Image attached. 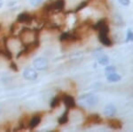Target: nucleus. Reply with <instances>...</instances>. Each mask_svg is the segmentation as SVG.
Wrapping results in <instances>:
<instances>
[{
  "instance_id": "1",
  "label": "nucleus",
  "mask_w": 133,
  "mask_h": 132,
  "mask_svg": "<svg viewBox=\"0 0 133 132\" xmlns=\"http://www.w3.org/2000/svg\"><path fill=\"white\" fill-rule=\"evenodd\" d=\"M79 100L82 102L85 106L93 107L98 105V96H96V95H94V94H86V95H83V96H80Z\"/></svg>"
},
{
  "instance_id": "2",
  "label": "nucleus",
  "mask_w": 133,
  "mask_h": 132,
  "mask_svg": "<svg viewBox=\"0 0 133 132\" xmlns=\"http://www.w3.org/2000/svg\"><path fill=\"white\" fill-rule=\"evenodd\" d=\"M33 65L37 71H45L48 69V61L45 58L37 57L33 61Z\"/></svg>"
},
{
  "instance_id": "3",
  "label": "nucleus",
  "mask_w": 133,
  "mask_h": 132,
  "mask_svg": "<svg viewBox=\"0 0 133 132\" xmlns=\"http://www.w3.org/2000/svg\"><path fill=\"white\" fill-rule=\"evenodd\" d=\"M93 28L99 33H109V27L106 20H100L99 21H98L96 24H94Z\"/></svg>"
},
{
  "instance_id": "4",
  "label": "nucleus",
  "mask_w": 133,
  "mask_h": 132,
  "mask_svg": "<svg viewBox=\"0 0 133 132\" xmlns=\"http://www.w3.org/2000/svg\"><path fill=\"white\" fill-rule=\"evenodd\" d=\"M22 75L23 78L27 81H36L37 79V73H36V70L33 68H29V67L26 68L23 71Z\"/></svg>"
},
{
  "instance_id": "5",
  "label": "nucleus",
  "mask_w": 133,
  "mask_h": 132,
  "mask_svg": "<svg viewBox=\"0 0 133 132\" xmlns=\"http://www.w3.org/2000/svg\"><path fill=\"white\" fill-rule=\"evenodd\" d=\"M62 100H63L64 104H65L66 109H72V108L76 107V101H75L74 97L69 96V95H63Z\"/></svg>"
},
{
  "instance_id": "6",
  "label": "nucleus",
  "mask_w": 133,
  "mask_h": 132,
  "mask_svg": "<svg viewBox=\"0 0 133 132\" xmlns=\"http://www.w3.org/2000/svg\"><path fill=\"white\" fill-rule=\"evenodd\" d=\"M32 20H33V17L30 14H27V13H22L20 14L17 17V21L20 23H30Z\"/></svg>"
},
{
  "instance_id": "7",
  "label": "nucleus",
  "mask_w": 133,
  "mask_h": 132,
  "mask_svg": "<svg viewBox=\"0 0 133 132\" xmlns=\"http://www.w3.org/2000/svg\"><path fill=\"white\" fill-rule=\"evenodd\" d=\"M98 40L100 41L102 45L106 47H111L112 46V40L109 38L108 34L107 33H99L98 35Z\"/></svg>"
},
{
  "instance_id": "8",
  "label": "nucleus",
  "mask_w": 133,
  "mask_h": 132,
  "mask_svg": "<svg viewBox=\"0 0 133 132\" xmlns=\"http://www.w3.org/2000/svg\"><path fill=\"white\" fill-rule=\"evenodd\" d=\"M104 114L107 117H113L116 114V108L113 105H108L104 108Z\"/></svg>"
},
{
  "instance_id": "9",
  "label": "nucleus",
  "mask_w": 133,
  "mask_h": 132,
  "mask_svg": "<svg viewBox=\"0 0 133 132\" xmlns=\"http://www.w3.org/2000/svg\"><path fill=\"white\" fill-rule=\"evenodd\" d=\"M40 122H41V117L36 115L30 120V122L29 123V127L30 129H35L36 127H37L40 124Z\"/></svg>"
},
{
  "instance_id": "10",
  "label": "nucleus",
  "mask_w": 133,
  "mask_h": 132,
  "mask_svg": "<svg viewBox=\"0 0 133 132\" xmlns=\"http://www.w3.org/2000/svg\"><path fill=\"white\" fill-rule=\"evenodd\" d=\"M101 122V118L98 114H91V115L88 116L87 118V122L90 124H97Z\"/></svg>"
},
{
  "instance_id": "11",
  "label": "nucleus",
  "mask_w": 133,
  "mask_h": 132,
  "mask_svg": "<svg viewBox=\"0 0 133 132\" xmlns=\"http://www.w3.org/2000/svg\"><path fill=\"white\" fill-rule=\"evenodd\" d=\"M108 125L114 129H120L122 128V122L117 119H111L108 120Z\"/></svg>"
},
{
  "instance_id": "12",
  "label": "nucleus",
  "mask_w": 133,
  "mask_h": 132,
  "mask_svg": "<svg viewBox=\"0 0 133 132\" xmlns=\"http://www.w3.org/2000/svg\"><path fill=\"white\" fill-rule=\"evenodd\" d=\"M55 11H62L65 8V0H55L53 2Z\"/></svg>"
},
{
  "instance_id": "13",
  "label": "nucleus",
  "mask_w": 133,
  "mask_h": 132,
  "mask_svg": "<svg viewBox=\"0 0 133 132\" xmlns=\"http://www.w3.org/2000/svg\"><path fill=\"white\" fill-rule=\"evenodd\" d=\"M107 79L109 82H118L121 81V76L119 74H117L116 72H112L108 73V75L107 76Z\"/></svg>"
},
{
  "instance_id": "14",
  "label": "nucleus",
  "mask_w": 133,
  "mask_h": 132,
  "mask_svg": "<svg viewBox=\"0 0 133 132\" xmlns=\"http://www.w3.org/2000/svg\"><path fill=\"white\" fill-rule=\"evenodd\" d=\"M98 64H101V65L107 66L109 64V58H108V56H107L105 55H101L98 57Z\"/></svg>"
},
{
  "instance_id": "15",
  "label": "nucleus",
  "mask_w": 133,
  "mask_h": 132,
  "mask_svg": "<svg viewBox=\"0 0 133 132\" xmlns=\"http://www.w3.org/2000/svg\"><path fill=\"white\" fill-rule=\"evenodd\" d=\"M58 122H59V123L61 125L66 124V123L68 122V110H66V111L64 112L61 117H59V120H58Z\"/></svg>"
},
{
  "instance_id": "16",
  "label": "nucleus",
  "mask_w": 133,
  "mask_h": 132,
  "mask_svg": "<svg viewBox=\"0 0 133 132\" xmlns=\"http://www.w3.org/2000/svg\"><path fill=\"white\" fill-rule=\"evenodd\" d=\"M61 97H59V96H55L54 98H53L52 100L51 101V103H50V106H51V108L54 109V108L58 107V106L59 105V104H61Z\"/></svg>"
},
{
  "instance_id": "17",
  "label": "nucleus",
  "mask_w": 133,
  "mask_h": 132,
  "mask_svg": "<svg viewBox=\"0 0 133 132\" xmlns=\"http://www.w3.org/2000/svg\"><path fill=\"white\" fill-rule=\"evenodd\" d=\"M29 2L32 6H38L42 4L43 0H29Z\"/></svg>"
},
{
  "instance_id": "18",
  "label": "nucleus",
  "mask_w": 133,
  "mask_h": 132,
  "mask_svg": "<svg viewBox=\"0 0 133 132\" xmlns=\"http://www.w3.org/2000/svg\"><path fill=\"white\" fill-rule=\"evenodd\" d=\"M88 5V1H83L82 2V3L80 4V5L79 6H77V7L76 8V12H77V11H80V10H82L83 9V8L85 7Z\"/></svg>"
},
{
  "instance_id": "19",
  "label": "nucleus",
  "mask_w": 133,
  "mask_h": 132,
  "mask_svg": "<svg viewBox=\"0 0 133 132\" xmlns=\"http://www.w3.org/2000/svg\"><path fill=\"white\" fill-rule=\"evenodd\" d=\"M105 71H106V72L108 74V73L115 72V68L114 66H108L106 69H105Z\"/></svg>"
},
{
  "instance_id": "20",
  "label": "nucleus",
  "mask_w": 133,
  "mask_h": 132,
  "mask_svg": "<svg viewBox=\"0 0 133 132\" xmlns=\"http://www.w3.org/2000/svg\"><path fill=\"white\" fill-rule=\"evenodd\" d=\"M118 2H119L122 5L128 6L130 3V0H118Z\"/></svg>"
},
{
  "instance_id": "21",
  "label": "nucleus",
  "mask_w": 133,
  "mask_h": 132,
  "mask_svg": "<svg viewBox=\"0 0 133 132\" xmlns=\"http://www.w3.org/2000/svg\"><path fill=\"white\" fill-rule=\"evenodd\" d=\"M127 41H133V33L130 30H129L127 33Z\"/></svg>"
},
{
  "instance_id": "22",
  "label": "nucleus",
  "mask_w": 133,
  "mask_h": 132,
  "mask_svg": "<svg viewBox=\"0 0 133 132\" xmlns=\"http://www.w3.org/2000/svg\"><path fill=\"white\" fill-rule=\"evenodd\" d=\"M11 68L14 71H18V68H17V65H16V64H14V62H12V64H11Z\"/></svg>"
},
{
  "instance_id": "23",
  "label": "nucleus",
  "mask_w": 133,
  "mask_h": 132,
  "mask_svg": "<svg viewBox=\"0 0 133 132\" xmlns=\"http://www.w3.org/2000/svg\"><path fill=\"white\" fill-rule=\"evenodd\" d=\"M0 55H3V49H0Z\"/></svg>"
},
{
  "instance_id": "24",
  "label": "nucleus",
  "mask_w": 133,
  "mask_h": 132,
  "mask_svg": "<svg viewBox=\"0 0 133 132\" xmlns=\"http://www.w3.org/2000/svg\"><path fill=\"white\" fill-rule=\"evenodd\" d=\"M2 5H3V3H2V2H0V7H1Z\"/></svg>"
},
{
  "instance_id": "25",
  "label": "nucleus",
  "mask_w": 133,
  "mask_h": 132,
  "mask_svg": "<svg viewBox=\"0 0 133 132\" xmlns=\"http://www.w3.org/2000/svg\"><path fill=\"white\" fill-rule=\"evenodd\" d=\"M0 29H1V25H0Z\"/></svg>"
},
{
  "instance_id": "26",
  "label": "nucleus",
  "mask_w": 133,
  "mask_h": 132,
  "mask_svg": "<svg viewBox=\"0 0 133 132\" xmlns=\"http://www.w3.org/2000/svg\"><path fill=\"white\" fill-rule=\"evenodd\" d=\"M0 113H1V110H0Z\"/></svg>"
}]
</instances>
